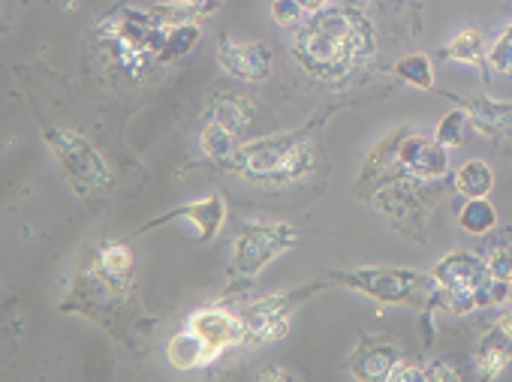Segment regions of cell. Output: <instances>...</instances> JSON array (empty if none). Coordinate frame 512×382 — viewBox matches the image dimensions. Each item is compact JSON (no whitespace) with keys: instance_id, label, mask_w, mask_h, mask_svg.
Returning a JSON list of instances; mask_svg holds the SVG:
<instances>
[{"instance_id":"1","label":"cell","mask_w":512,"mask_h":382,"mask_svg":"<svg viewBox=\"0 0 512 382\" xmlns=\"http://www.w3.org/2000/svg\"><path fill=\"white\" fill-rule=\"evenodd\" d=\"M377 49L371 19L353 4H329L308 16L290 43L293 61L320 82H341L362 70Z\"/></svg>"},{"instance_id":"2","label":"cell","mask_w":512,"mask_h":382,"mask_svg":"<svg viewBox=\"0 0 512 382\" xmlns=\"http://www.w3.org/2000/svg\"><path fill=\"white\" fill-rule=\"evenodd\" d=\"M187 22H202L187 0L157 7H124L100 19V37L127 76H142L151 67H160L166 34Z\"/></svg>"},{"instance_id":"3","label":"cell","mask_w":512,"mask_h":382,"mask_svg":"<svg viewBox=\"0 0 512 382\" xmlns=\"http://www.w3.org/2000/svg\"><path fill=\"white\" fill-rule=\"evenodd\" d=\"M323 118L299 130H281L272 136H260L241 142L226 172L256 187H293L305 181L317 169V127Z\"/></svg>"},{"instance_id":"4","label":"cell","mask_w":512,"mask_h":382,"mask_svg":"<svg viewBox=\"0 0 512 382\" xmlns=\"http://www.w3.org/2000/svg\"><path fill=\"white\" fill-rule=\"evenodd\" d=\"M431 274L440 286V307L455 316L482 307H497L512 298V289L494 283L482 253L473 250H449L443 259L434 262Z\"/></svg>"},{"instance_id":"5","label":"cell","mask_w":512,"mask_h":382,"mask_svg":"<svg viewBox=\"0 0 512 382\" xmlns=\"http://www.w3.org/2000/svg\"><path fill=\"white\" fill-rule=\"evenodd\" d=\"M329 283L344 286L350 292L368 295L380 304H404L431 313L440 307V286L434 274L413 271V268H389V265H368L350 271H329Z\"/></svg>"},{"instance_id":"6","label":"cell","mask_w":512,"mask_h":382,"mask_svg":"<svg viewBox=\"0 0 512 382\" xmlns=\"http://www.w3.org/2000/svg\"><path fill=\"white\" fill-rule=\"evenodd\" d=\"M299 232L287 220H250L241 223L229 247V274L238 280L260 277L275 259L293 250Z\"/></svg>"},{"instance_id":"7","label":"cell","mask_w":512,"mask_h":382,"mask_svg":"<svg viewBox=\"0 0 512 382\" xmlns=\"http://www.w3.org/2000/svg\"><path fill=\"white\" fill-rule=\"evenodd\" d=\"M329 280H311L293 289H281L272 295H263L250 301L241 313L244 322V346H266V343H278L290 334V325L296 319V310L320 289H326Z\"/></svg>"},{"instance_id":"8","label":"cell","mask_w":512,"mask_h":382,"mask_svg":"<svg viewBox=\"0 0 512 382\" xmlns=\"http://www.w3.org/2000/svg\"><path fill=\"white\" fill-rule=\"evenodd\" d=\"M46 145L52 151V157L58 160L64 178L70 181V187L79 196H94L112 187V169L103 160V154L76 130L67 127H46L43 130Z\"/></svg>"},{"instance_id":"9","label":"cell","mask_w":512,"mask_h":382,"mask_svg":"<svg viewBox=\"0 0 512 382\" xmlns=\"http://www.w3.org/2000/svg\"><path fill=\"white\" fill-rule=\"evenodd\" d=\"M136 274V259L127 241H106L97 247L88 271L82 274L85 289L94 301H121L127 298Z\"/></svg>"},{"instance_id":"10","label":"cell","mask_w":512,"mask_h":382,"mask_svg":"<svg viewBox=\"0 0 512 382\" xmlns=\"http://www.w3.org/2000/svg\"><path fill=\"white\" fill-rule=\"evenodd\" d=\"M217 64L226 76L247 82V85H263L275 73V52L263 40H235L223 37L217 43Z\"/></svg>"},{"instance_id":"11","label":"cell","mask_w":512,"mask_h":382,"mask_svg":"<svg viewBox=\"0 0 512 382\" xmlns=\"http://www.w3.org/2000/svg\"><path fill=\"white\" fill-rule=\"evenodd\" d=\"M395 169L401 178H413V181H440L449 172V151L425 136V133H413L407 127L398 154H395Z\"/></svg>"},{"instance_id":"12","label":"cell","mask_w":512,"mask_h":382,"mask_svg":"<svg viewBox=\"0 0 512 382\" xmlns=\"http://www.w3.org/2000/svg\"><path fill=\"white\" fill-rule=\"evenodd\" d=\"M187 328L196 331L208 349L220 358L223 352L244 346V322L238 310H229L223 304H208V307H196L187 316Z\"/></svg>"},{"instance_id":"13","label":"cell","mask_w":512,"mask_h":382,"mask_svg":"<svg viewBox=\"0 0 512 382\" xmlns=\"http://www.w3.org/2000/svg\"><path fill=\"white\" fill-rule=\"evenodd\" d=\"M473 367L482 379H500L512 370V307H506L482 334Z\"/></svg>"},{"instance_id":"14","label":"cell","mask_w":512,"mask_h":382,"mask_svg":"<svg viewBox=\"0 0 512 382\" xmlns=\"http://www.w3.org/2000/svg\"><path fill=\"white\" fill-rule=\"evenodd\" d=\"M169 220H187V223H193L199 241L208 244V241H214V238L220 235V229H223V223H226V199H223L220 193H211V196H205V199L184 202V205L166 211L163 217L151 220L148 226H142V232H145V229H157V226H163V223H169Z\"/></svg>"},{"instance_id":"15","label":"cell","mask_w":512,"mask_h":382,"mask_svg":"<svg viewBox=\"0 0 512 382\" xmlns=\"http://www.w3.org/2000/svg\"><path fill=\"white\" fill-rule=\"evenodd\" d=\"M401 346L380 337V334H365L359 340V346L350 352V361H347V370L356 376V379H365V382H374V379H386L389 370L401 361Z\"/></svg>"},{"instance_id":"16","label":"cell","mask_w":512,"mask_h":382,"mask_svg":"<svg viewBox=\"0 0 512 382\" xmlns=\"http://www.w3.org/2000/svg\"><path fill=\"white\" fill-rule=\"evenodd\" d=\"M449 97L458 100V106L467 112L470 124L479 133H485V136L512 133V103H500L491 97H455V94H449Z\"/></svg>"},{"instance_id":"17","label":"cell","mask_w":512,"mask_h":382,"mask_svg":"<svg viewBox=\"0 0 512 382\" xmlns=\"http://www.w3.org/2000/svg\"><path fill=\"white\" fill-rule=\"evenodd\" d=\"M166 358L175 370H199V367H208L217 361V355L208 349V343L187 325L178 334H172V340L166 343Z\"/></svg>"},{"instance_id":"18","label":"cell","mask_w":512,"mask_h":382,"mask_svg":"<svg viewBox=\"0 0 512 382\" xmlns=\"http://www.w3.org/2000/svg\"><path fill=\"white\" fill-rule=\"evenodd\" d=\"M238 145H241V136H235L229 127H223V124L214 121V118H208V121L202 124V130H199V148H202V154H205L211 163L223 166V169H226L229 160L235 157Z\"/></svg>"},{"instance_id":"19","label":"cell","mask_w":512,"mask_h":382,"mask_svg":"<svg viewBox=\"0 0 512 382\" xmlns=\"http://www.w3.org/2000/svg\"><path fill=\"white\" fill-rule=\"evenodd\" d=\"M452 187L464 199H488V193L494 190V169L485 160H467L455 169Z\"/></svg>"},{"instance_id":"20","label":"cell","mask_w":512,"mask_h":382,"mask_svg":"<svg viewBox=\"0 0 512 382\" xmlns=\"http://www.w3.org/2000/svg\"><path fill=\"white\" fill-rule=\"evenodd\" d=\"M482 259L488 265L491 280L512 289V229L494 232L482 247Z\"/></svg>"},{"instance_id":"21","label":"cell","mask_w":512,"mask_h":382,"mask_svg":"<svg viewBox=\"0 0 512 382\" xmlns=\"http://www.w3.org/2000/svg\"><path fill=\"white\" fill-rule=\"evenodd\" d=\"M443 58L458 61V64H467V67H479V70H485V67H488V43H485L482 31H476V28H464L461 34H455V37L446 43Z\"/></svg>"},{"instance_id":"22","label":"cell","mask_w":512,"mask_h":382,"mask_svg":"<svg viewBox=\"0 0 512 382\" xmlns=\"http://www.w3.org/2000/svg\"><path fill=\"white\" fill-rule=\"evenodd\" d=\"M208 118L220 121V124L229 127L235 136H244L247 127H250V103H247L244 97H238V94H223V97L214 100Z\"/></svg>"},{"instance_id":"23","label":"cell","mask_w":512,"mask_h":382,"mask_svg":"<svg viewBox=\"0 0 512 382\" xmlns=\"http://www.w3.org/2000/svg\"><path fill=\"white\" fill-rule=\"evenodd\" d=\"M458 226L467 232V235H488L494 226H497V211L488 199H467L458 211Z\"/></svg>"},{"instance_id":"24","label":"cell","mask_w":512,"mask_h":382,"mask_svg":"<svg viewBox=\"0 0 512 382\" xmlns=\"http://www.w3.org/2000/svg\"><path fill=\"white\" fill-rule=\"evenodd\" d=\"M202 40V28L199 22H187V25H178L166 34V43H163V55H160V67L166 64H175L181 61L184 55L193 52V46Z\"/></svg>"},{"instance_id":"25","label":"cell","mask_w":512,"mask_h":382,"mask_svg":"<svg viewBox=\"0 0 512 382\" xmlns=\"http://www.w3.org/2000/svg\"><path fill=\"white\" fill-rule=\"evenodd\" d=\"M395 76L401 82H407L410 88L416 91H431L434 88V64L428 55L416 52V55H404L398 64H395Z\"/></svg>"},{"instance_id":"26","label":"cell","mask_w":512,"mask_h":382,"mask_svg":"<svg viewBox=\"0 0 512 382\" xmlns=\"http://www.w3.org/2000/svg\"><path fill=\"white\" fill-rule=\"evenodd\" d=\"M470 118H467V112L458 106V109H452L440 124H437V130H434V139L449 151V148H458V145H464V139H467V133H470Z\"/></svg>"},{"instance_id":"27","label":"cell","mask_w":512,"mask_h":382,"mask_svg":"<svg viewBox=\"0 0 512 382\" xmlns=\"http://www.w3.org/2000/svg\"><path fill=\"white\" fill-rule=\"evenodd\" d=\"M488 67L497 70L500 76L512 79V40L506 34H500L491 46H488Z\"/></svg>"},{"instance_id":"28","label":"cell","mask_w":512,"mask_h":382,"mask_svg":"<svg viewBox=\"0 0 512 382\" xmlns=\"http://www.w3.org/2000/svg\"><path fill=\"white\" fill-rule=\"evenodd\" d=\"M272 19L281 25V28H299L308 16H305V10L296 4V0H272Z\"/></svg>"},{"instance_id":"29","label":"cell","mask_w":512,"mask_h":382,"mask_svg":"<svg viewBox=\"0 0 512 382\" xmlns=\"http://www.w3.org/2000/svg\"><path fill=\"white\" fill-rule=\"evenodd\" d=\"M425 370V379L428 382H446V379H461V373H464V367L461 364H452V358H440V361H431L428 367H422Z\"/></svg>"},{"instance_id":"30","label":"cell","mask_w":512,"mask_h":382,"mask_svg":"<svg viewBox=\"0 0 512 382\" xmlns=\"http://www.w3.org/2000/svg\"><path fill=\"white\" fill-rule=\"evenodd\" d=\"M401 379H425V370L401 358V361H398V364H395V367L389 370L386 382H401Z\"/></svg>"},{"instance_id":"31","label":"cell","mask_w":512,"mask_h":382,"mask_svg":"<svg viewBox=\"0 0 512 382\" xmlns=\"http://www.w3.org/2000/svg\"><path fill=\"white\" fill-rule=\"evenodd\" d=\"M187 4L193 7V13L199 16V19H208V16H214L226 0H187Z\"/></svg>"},{"instance_id":"32","label":"cell","mask_w":512,"mask_h":382,"mask_svg":"<svg viewBox=\"0 0 512 382\" xmlns=\"http://www.w3.org/2000/svg\"><path fill=\"white\" fill-rule=\"evenodd\" d=\"M296 376H299V373L290 370V367H266V370L256 373V382H266V379H284V382H290V379H296Z\"/></svg>"},{"instance_id":"33","label":"cell","mask_w":512,"mask_h":382,"mask_svg":"<svg viewBox=\"0 0 512 382\" xmlns=\"http://www.w3.org/2000/svg\"><path fill=\"white\" fill-rule=\"evenodd\" d=\"M296 4L305 10V16H314V13H320V10H326L332 0H296Z\"/></svg>"}]
</instances>
